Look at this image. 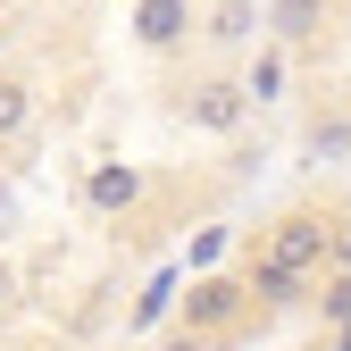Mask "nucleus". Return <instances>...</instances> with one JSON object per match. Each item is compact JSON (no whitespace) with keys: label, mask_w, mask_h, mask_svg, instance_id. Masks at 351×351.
Listing matches in <instances>:
<instances>
[{"label":"nucleus","mask_w":351,"mask_h":351,"mask_svg":"<svg viewBox=\"0 0 351 351\" xmlns=\"http://www.w3.org/2000/svg\"><path fill=\"white\" fill-rule=\"evenodd\" d=\"M318 9H326V0H276V9H268V25H276L285 42H301V34L318 25Z\"/></svg>","instance_id":"nucleus-6"},{"label":"nucleus","mask_w":351,"mask_h":351,"mask_svg":"<svg viewBox=\"0 0 351 351\" xmlns=\"http://www.w3.org/2000/svg\"><path fill=\"white\" fill-rule=\"evenodd\" d=\"M84 193H93V209H134V201H143V176H134V167H93Z\"/></svg>","instance_id":"nucleus-5"},{"label":"nucleus","mask_w":351,"mask_h":351,"mask_svg":"<svg viewBox=\"0 0 351 351\" xmlns=\"http://www.w3.org/2000/svg\"><path fill=\"white\" fill-rule=\"evenodd\" d=\"M25 117H34V93L0 75V143H9V134H25Z\"/></svg>","instance_id":"nucleus-7"},{"label":"nucleus","mask_w":351,"mask_h":351,"mask_svg":"<svg viewBox=\"0 0 351 351\" xmlns=\"http://www.w3.org/2000/svg\"><path fill=\"white\" fill-rule=\"evenodd\" d=\"M167 351H201V335H193V343H167Z\"/></svg>","instance_id":"nucleus-12"},{"label":"nucleus","mask_w":351,"mask_h":351,"mask_svg":"<svg viewBox=\"0 0 351 351\" xmlns=\"http://www.w3.org/2000/svg\"><path fill=\"white\" fill-rule=\"evenodd\" d=\"M276 84H285V67H276V59H259V67H251V84H243V93H251V101H276Z\"/></svg>","instance_id":"nucleus-10"},{"label":"nucleus","mask_w":351,"mask_h":351,"mask_svg":"<svg viewBox=\"0 0 351 351\" xmlns=\"http://www.w3.org/2000/svg\"><path fill=\"white\" fill-rule=\"evenodd\" d=\"M293 285H301V268H285V259H259V276H251L259 301H293Z\"/></svg>","instance_id":"nucleus-8"},{"label":"nucleus","mask_w":351,"mask_h":351,"mask_svg":"<svg viewBox=\"0 0 351 351\" xmlns=\"http://www.w3.org/2000/svg\"><path fill=\"white\" fill-rule=\"evenodd\" d=\"M234 310H243V285H226V276L193 285V301H184V318H193V326H217V318H234Z\"/></svg>","instance_id":"nucleus-4"},{"label":"nucleus","mask_w":351,"mask_h":351,"mask_svg":"<svg viewBox=\"0 0 351 351\" xmlns=\"http://www.w3.org/2000/svg\"><path fill=\"white\" fill-rule=\"evenodd\" d=\"M243 34H259L251 25V0H226V9L209 17V42H243Z\"/></svg>","instance_id":"nucleus-9"},{"label":"nucleus","mask_w":351,"mask_h":351,"mask_svg":"<svg viewBox=\"0 0 351 351\" xmlns=\"http://www.w3.org/2000/svg\"><path fill=\"white\" fill-rule=\"evenodd\" d=\"M184 34H193V0H134V42L143 51H167Z\"/></svg>","instance_id":"nucleus-2"},{"label":"nucleus","mask_w":351,"mask_h":351,"mask_svg":"<svg viewBox=\"0 0 351 351\" xmlns=\"http://www.w3.org/2000/svg\"><path fill=\"white\" fill-rule=\"evenodd\" d=\"M243 109H251V93H243V84H201V93L184 101V117L201 125V134H234V125H243Z\"/></svg>","instance_id":"nucleus-1"},{"label":"nucleus","mask_w":351,"mask_h":351,"mask_svg":"<svg viewBox=\"0 0 351 351\" xmlns=\"http://www.w3.org/2000/svg\"><path fill=\"white\" fill-rule=\"evenodd\" d=\"M318 301H326V318H335V326H343V318H351V268H343V276H335V285H326V293H318Z\"/></svg>","instance_id":"nucleus-11"},{"label":"nucleus","mask_w":351,"mask_h":351,"mask_svg":"<svg viewBox=\"0 0 351 351\" xmlns=\"http://www.w3.org/2000/svg\"><path fill=\"white\" fill-rule=\"evenodd\" d=\"M268 259H285V268H310V259H326V226H318V217H285Z\"/></svg>","instance_id":"nucleus-3"}]
</instances>
